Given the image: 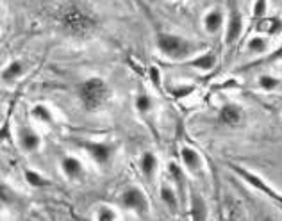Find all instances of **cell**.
Here are the masks:
<instances>
[{
	"instance_id": "obj_22",
	"label": "cell",
	"mask_w": 282,
	"mask_h": 221,
	"mask_svg": "<svg viewBox=\"0 0 282 221\" xmlns=\"http://www.w3.org/2000/svg\"><path fill=\"white\" fill-rule=\"evenodd\" d=\"M23 72H25V68H23L22 61H11L4 70H2V80H4V82H13V80H16L20 75H23Z\"/></svg>"
},
{
	"instance_id": "obj_10",
	"label": "cell",
	"mask_w": 282,
	"mask_h": 221,
	"mask_svg": "<svg viewBox=\"0 0 282 221\" xmlns=\"http://www.w3.org/2000/svg\"><path fill=\"white\" fill-rule=\"evenodd\" d=\"M61 171L65 177L70 180H81L84 177V166H82L81 159L74 155H66L61 159Z\"/></svg>"
},
{
	"instance_id": "obj_15",
	"label": "cell",
	"mask_w": 282,
	"mask_h": 221,
	"mask_svg": "<svg viewBox=\"0 0 282 221\" xmlns=\"http://www.w3.org/2000/svg\"><path fill=\"white\" fill-rule=\"evenodd\" d=\"M254 29H256L259 34H270L271 36V34H277L282 30V20L277 18V16L264 15L263 18L254 22Z\"/></svg>"
},
{
	"instance_id": "obj_1",
	"label": "cell",
	"mask_w": 282,
	"mask_h": 221,
	"mask_svg": "<svg viewBox=\"0 0 282 221\" xmlns=\"http://www.w3.org/2000/svg\"><path fill=\"white\" fill-rule=\"evenodd\" d=\"M57 23L66 36L77 38V40H86L99 29V18L88 9L74 4L61 9V13L57 15Z\"/></svg>"
},
{
	"instance_id": "obj_25",
	"label": "cell",
	"mask_w": 282,
	"mask_h": 221,
	"mask_svg": "<svg viewBox=\"0 0 282 221\" xmlns=\"http://www.w3.org/2000/svg\"><path fill=\"white\" fill-rule=\"evenodd\" d=\"M95 219L99 221H113V219H118V214L114 209H111L109 205H102L97 209L95 212Z\"/></svg>"
},
{
	"instance_id": "obj_20",
	"label": "cell",
	"mask_w": 282,
	"mask_h": 221,
	"mask_svg": "<svg viewBox=\"0 0 282 221\" xmlns=\"http://www.w3.org/2000/svg\"><path fill=\"white\" fill-rule=\"evenodd\" d=\"M23 177H25L27 184H29L30 187H34V189H41V187L50 185V180H47V178H45L40 171L30 170V168H25V170H23Z\"/></svg>"
},
{
	"instance_id": "obj_13",
	"label": "cell",
	"mask_w": 282,
	"mask_h": 221,
	"mask_svg": "<svg viewBox=\"0 0 282 221\" xmlns=\"http://www.w3.org/2000/svg\"><path fill=\"white\" fill-rule=\"evenodd\" d=\"M190 209H191V219H207V205H205L204 196L200 195L198 191L191 189L190 191Z\"/></svg>"
},
{
	"instance_id": "obj_5",
	"label": "cell",
	"mask_w": 282,
	"mask_h": 221,
	"mask_svg": "<svg viewBox=\"0 0 282 221\" xmlns=\"http://www.w3.org/2000/svg\"><path fill=\"white\" fill-rule=\"evenodd\" d=\"M120 202L125 209L132 210V212H136L141 217H147L148 212H150V205H148L147 196H145V193L139 187L125 189L123 195H121V198H120Z\"/></svg>"
},
{
	"instance_id": "obj_14",
	"label": "cell",
	"mask_w": 282,
	"mask_h": 221,
	"mask_svg": "<svg viewBox=\"0 0 282 221\" xmlns=\"http://www.w3.org/2000/svg\"><path fill=\"white\" fill-rule=\"evenodd\" d=\"M158 168H159V161L154 152H145L143 155L139 157V170H141L143 177L147 178L148 182H152L155 178Z\"/></svg>"
},
{
	"instance_id": "obj_24",
	"label": "cell",
	"mask_w": 282,
	"mask_h": 221,
	"mask_svg": "<svg viewBox=\"0 0 282 221\" xmlns=\"http://www.w3.org/2000/svg\"><path fill=\"white\" fill-rule=\"evenodd\" d=\"M248 50L254 52V54H263V52L268 50V41L264 40L263 36H254L248 40Z\"/></svg>"
},
{
	"instance_id": "obj_30",
	"label": "cell",
	"mask_w": 282,
	"mask_h": 221,
	"mask_svg": "<svg viewBox=\"0 0 282 221\" xmlns=\"http://www.w3.org/2000/svg\"><path fill=\"white\" fill-rule=\"evenodd\" d=\"M229 86H238V82H236V80H229V82H224L222 84V86H214V89H227Z\"/></svg>"
},
{
	"instance_id": "obj_17",
	"label": "cell",
	"mask_w": 282,
	"mask_h": 221,
	"mask_svg": "<svg viewBox=\"0 0 282 221\" xmlns=\"http://www.w3.org/2000/svg\"><path fill=\"white\" fill-rule=\"evenodd\" d=\"M170 173H172V178L175 180V189L180 196V202L186 203V187H187L186 175H184V171L180 170V166H177L175 163L170 164Z\"/></svg>"
},
{
	"instance_id": "obj_27",
	"label": "cell",
	"mask_w": 282,
	"mask_h": 221,
	"mask_svg": "<svg viewBox=\"0 0 282 221\" xmlns=\"http://www.w3.org/2000/svg\"><path fill=\"white\" fill-rule=\"evenodd\" d=\"M266 8H268V0H256L254 11H252V22L263 18V16L266 15Z\"/></svg>"
},
{
	"instance_id": "obj_16",
	"label": "cell",
	"mask_w": 282,
	"mask_h": 221,
	"mask_svg": "<svg viewBox=\"0 0 282 221\" xmlns=\"http://www.w3.org/2000/svg\"><path fill=\"white\" fill-rule=\"evenodd\" d=\"M224 27V13L218 11V9H213L204 15V29L207 30L209 34H216L220 33V29Z\"/></svg>"
},
{
	"instance_id": "obj_2",
	"label": "cell",
	"mask_w": 282,
	"mask_h": 221,
	"mask_svg": "<svg viewBox=\"0 0 282 221\" xmlns=\"http://www.w3.org/2000/svg\"><path fill=\"white\" fill-rule=\"evenodd\" d=\"M79 100L88 113L100 111L111 100V87L100 77H89L79 86Z\"/></svg>"
},
{
	"instance_id": "obj_18",
	"label": "cell",
	"mask_w": 282,
	"mask_h": 221,
	"mask_svg": "<svg viewBox=\"0 0 282 221\" xmlns=\"http://www.w3.org/2000/svg\"><path fill=\"white\" fill-rule=\"evenodd\" d=\"M159 196H161L163 203H165L172 212H177V210H179V193H177V189L165 184L161 187V191H159Z\"/></svg>"
},
{
	"instance_id": "obj_7",
	"label": "cell",
	"mask_w": 282,
	"mask_h": 221,
	"mask_svg": "<svg viewBox=\"0 0 282 221\" xmlns=\"http://www.w3.org/2000/svg\"><path fill=\"white\" fill-rule=\"evenodd\" d=\"M82 148L88 152V155L95 161L99 166H109L114 157V146L111 143H99V141H82Z\"/></svg>"
},
{
	"instance_id": "obj_9",
	"label": "cell",
	"mask_w": 282,
	"mask_h": 221,
	"mask_svg": "<svg viewBox=\"0 0 282 221\" xmlns=\"http://www.w3.org/2000/svg\"><path fill=\"white\" fill-rule=\"evenodd\" d=\"M18 146L25 153L36 152V150L41 146L40 134H38V132H34L33 129H29V127L20 129V132H18Z\"/></svg>"
},
{
	"instance_id": "obj_4",
	"label": "cell",
	"mask_w": 282,
	"mask_h": 221,
	"mask_svg": "<svg viewBox=\"0 0 282 221\" xmlns=\"http://www.w3.org/2000/svg\"><path fill=\"white\" fill-rule=\"evenodd\" d=\"M229 168H231V170L234 171V173L238 175L239 178H243L246 184L252 185V189L259 191L261 195L268 196V198H270L271 202L275 203V205L280 207V209H282V195H280V193L275 191V189L271 187L270 184H266V182H264L263 178L259 177V175L252 173L250 170H246V168H243V166H238V164H229Z\"/></svg>"
},
{
	"instance_id": "obj_26",
	"label": "cell",
	"mask_w": 282,
	"mask_h": 221,
	"mask_svg": "<svg viewBox=\"0 0 282 221\" xmlns=\"http://www.w3.org/2000/svg\"><path fill=\"white\" fill-rule=\"evenodd\" d=\"M280 86V79H275L271 75H261L259 77V87L264 91H273Z\"/></svg>"
},
{
	"instance_id": "obj_28",
	"label": "cell",
	"mask_w": 282,
	"mask_h": 221,
	"mask_svg": "<svg viewBox=\"0 0 282 221\" xmlns=\"http://www.w3.org/2000/svg\"><path fill=\"white\" fill-rule=\"evenodd\" d=\"M148 79L154 84L155 89H161V72H159L158 66H150L148 68Z\"/></svg>"
},
{
	"instance_id": "obj_8",
	"label": "cell",
	"mask_w": 282,
	"mask_h": 221,
	"mask_svg": "<svg viewBox=\"0 0 282 221\" xmlns=\"http://www.w3.org/2000/svg\"><path fill=\"white\" fill-rule=\"evenodd\" d=\"M168 66L173 68H197L202 72H209L216 66V54L214 52H205L202 55H197L191 61H177V62H168Z\"/></svg>"
},
{
	"instance_id": "obj_29",
	"label": "cell",
	"mask_w": 282,
	"mask_h": 221,
	"mask_svg": "<svg viewBox=\"0 0 282 221\" xmlns=\"http://www.w3.org/2000/svg\"><path fill=\"white\" fill-rule=\"evenodd\" d=\"M193 91H195V86H182V87H173V89H170V93L175 98H184L193 93Z\"/></svg>"
},
{
	"instance_id": "obj_19",
	"label": "cell",
	"mask_w": 282,
	"mask_h": 221,
	"mask_svg": "<svg viewBox=\"0 0 282 221\" xmlns=\"http://www.w3.org/2000/svg\"><path fill=\"white\" fill-rule=\"evenodd\" d=\"M30 116L38 121V123H45V125H52L54 123V114L48 109V105L45 104H36L33 109H30Z\"/></svg>"
},
{
	"instance_id": "obj_3",
	"label": "cell",
	"mask_w": 282,
	"mask_h": 221,
	"mask_svg": "<svg viewBox=\"0 0 282 221\" xmlns=\"http://www.w3.org/2000/svg\"><path fill=\"white\" fill-rule=\"evenodd\" d=\"M155 43H158L159 52L165 57L173 59V61H182V59L190 57V55H193L198 50V47L193 41L168 33H158Z\"/></svg>"
},
{
	"instance_id": "obj_11",
	"label": "cell",
	"mask_w": 282,
	"mask_h": 221,
	"mask_svg": "<svg viewBox=\"0 0 282 221\" xmlns=\"http://www.w3.org/2000/svg\"><path fill=\"white\" fill-rule=\"evenodd\" d=\"M180 161H182L184 168H186L191 175L198 173V171L202 170V164H204L198 150L191 148V146H182V148H180Z\"/></svg>"
},
{
	"instance_id": "obj_6",
	"label": "cell",
	"mask_w": 282,
	"mask_h": 221,
	"mask_svg": "<svg viewBox=\"0 0 282 221\" xmlns=\"http://www.w3.org/2000/svg\"><path fill=\"white\" fill-rule=\"evenodd\" d=\"M229 6V23H227V34H225V43L227 47H232L238 43L239 36L243 33V16L239 13L238 0H227Z\"/></svg>"
},
{
	"instance_id": "obj_23",
	"label": "cell",
	"mask_w": 282,
	"mask_h": 221,
	"mask_svg": "<svg viewBox=\"0 0 282 221\" xmlns=\"http://www.w3.org/2000/svg\"><path fill=\"white\" fill-rule=\"evenodd\" d=\"M134 107L139 114H148L152 109H154V100H152L147 93H139L138 97L134 98Z\"/></svg>"
},
{
	"instance_id": "obj_21",
	"label": "cell",
	"mask_w": 282,
	"mask_h": 221,
	"mask_svg": "<svg viewBox=\"0 0 282 221\" xmlns=\"http://www.w3.org/2000/svg\"><path fill=\"white\" fill-rule=\"evenodd\" d=\"M280 59H282V43H280V47L275 48V50L271 52L270 55H266V57L259 59V61H254V62H248V65L241 66V68H238V72H246V70L257 68V66H263V65H270V62L280 61Z\"/></svg>"
},
{
	"instance_id": "obj_12",
	"label": "cell",
	"mask_w": 282,
	"mask_h": 221,
	"mask_svg": "<svg viewBox=\"0 0 282 221\" xmlns=\"http://www.w3.org/2000/svg\"><path fill=\"white\" fill-rule=\"evenodd\" d=\"M243 111L239 105L236 104H225L220 109V114H218V120L222 125H227V127H236V125L241 123Z\"/></svg>"
}]
</instances>
